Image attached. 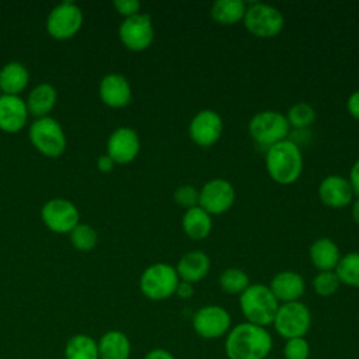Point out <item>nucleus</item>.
<instances>
[{
    "mask_svg": "<svg viewBox=\"0 0 359 359\" xmlns=\"http://www.w3.org/2000/svg\"><path fill=\"white\" fill-rule=\"evenodd\" d=\"M272 342L266 327L243 321L226 334L224 353L227 359H265L272 349Z\"/></svg>",
    "mask_w": 359,
    "mask_h": 359,
    "instance_id": "obj_1",
    "label": "nucleus"
},
{
    "mask_svg": "<svg viewBox=\"0 0 359 359\" xmlns=\"http://www.w3.org/2000/svg\"><path fill=\"white\" fill-rule=\"evenodd\" d=\"M265 165L271 178L282 185L297 181L303 171V154L290 139L280 140L265 151Z\"/></svg>",
    "mask_w": 359,
    "mask_h": 359,
    "instance_id": "obj_2",
    "label": "nucleus"
},
{
    "mask_svg": "<svg viewBox=\"0 0 359 359\" xmlns=\"http://www.w3.org/2000/svg\"><path fill=\"white\" fill-rule=\"evenodd\" d=\"M279 304L269 286L262 283H250L238 296V306L245 321L261 327H268L273 323Z\"/></svg>",
    "mask_w": 359,
    "mask_h": 359,
    "instance_id": "obj_3",
    "label": "nucleus"
},
{
    "mask_svg": "<svg viewBox=\"0 0 359 359\" xmlns=\"http://www.w3.org/2000/svg\"><path fill=\"white\" fill-rule=\"evenodd\" d=\"M290 132V125L279 111L265 109L257 112L248 122L250 136L259 144L266 149L272 144L287 139Z\"/></svg>",
    "mask_w": 359,
    "mask_h": 359,
    "instance_id": "obj_4",
    "label": "nucleus"
},
{
    "mask_svg": "<svg viewBox=\"0 0 359 359\" xmlns=\"http://www.w3.org/2000/svg\"><path fill=\"white\" fill-rule=\"evenodd\" d=\"M311 311L300 300L280 303L273 318V328L276 334L285 339L306 337L311 327Z\"/></svg>",
    "mask_w": 359,
    "mask_h": 359,
    "instance_id": "obj_5",
    "label": "nucleus"
},
{
    "mask_svg": "<svg viewBox=\"0 0 359 359\" xmlns=\"http://www.w3.org/2000/svg\"><path fill=\"white\" fill-rule=\"evenodd\" d=\"M180 282L177 269L165 262L147 266L139 280L142 293L150 300H165L175 294Z\"/></svg>",
    "mask_w": 359,
    "mask_h": 359,
    "instance_id": "obj_6",
    "label": "nucleus"
},
{
    "mask_svg": "<svg viewBox=\"0 0 359 359\" xmlns=\"http://www.w3.org/2000/svg\"><path fill=\"white\" fill-rule=\"evenodd\" d=\"M192 328L203 339H217L230 331L231 316L222 306L206 304L194 313Z\"/></svg>",
    "mask_w": 359,
    "mask_h": 359,
    "instance_id": "obj_7",
    "label": "nucleus"
},
{
    "mask_svg": "<svg viewBox=\"0 0 359 359\" xmlns=\"http://www.w3.org/2000/svg\"><path fill=\"white\" fill-rule=\"evenodd\" d=\"M245 28L255 36L271 38L278 35L285 24L283 14L266 3H254L247 7L244 14Z\"/></svg>",
    "mask_w": 359,
    "mask_h": 359,
    "instance_id": "obj_8",
    "label": "nucleus"
},
{
    "mask_svg": "<svg viewBox=\"0 0 359 359\" xmlns=\"http://www.w3.org/2000/svg\"><path fill=\"white\" fill-rule=\"evenodd\" d=\"M29 139L32 144L45 156L57 157L66 147V136L60 123L50 118H38L29 128Z\"/></svg>",
    "mask_w": 359,
    "mask_h": 359,
    "instance_id": "obj_9",
    "label": "nucleus"
},
{
    "mask_svg": "<svg viewBox=\"0 0 359 359\" xmlns=\"http://www.w3.org/2000/svg\"><path fill=\"white\" fill-rule=\"evenodd\" d=\"M83 24V13L74 1H63L53 7L46 20L48 32L57 38L66 39L73 36Z\"/></svg>",
    "mask_w": 359,
    "mask_h": 359,
    "instance_id": "obj_10",
    "label": "nucleus"
},
{
    "mask_svg": "<svg viewBox=\"0 0 359 359\" xmlns=\"http://www.w3.org/2000/svg\"><path fill=\"white\" fill-rule=\"evenodd\" d=\"M236 192L224 178H212L199 189V206L209 215H220L234 203Z\"/></svg>",
    "mask_w": 359,
    "mask_h": 359,
    "instance_id": "obj_11",
    "label": "nucleus"
},
{
    "mask_svg": "<svg viewBox=\"0 0 359 359\" xmlns=\"http://www.w3.org/2000/svg\"><path fill=\"white\" fill-rule=\"evenodd\" d=\"M119 38L122 43L132 50L149 48L154 39V28L150 15L139 13L126 17L119 25Z\"/></svg>",
    "mask_w": 359,
    "mask_h": 359,
    "instance_id": "obj_12",
    "label": "nucleus"
},
{
    "mask_svg": "<svg viewBox=\"0 0 359 359\" xmlns=\"http://www.w3.org/2000/svg\"><path fill=\"white\" fill-rule=\"evenodd\" d=\"M43 223L56 233L72 231L79 224V210L67 199L55 198L48 201L41 210Z\"/></svg>",
    "mask_w": 359,
    "mask_h": 359,
    "instance_id": "obj_13",
    "label": "nucleus"
},
{
    "mask_svg": "<svg viewBox=\"0 0 359 359\" xmlns=\"http://www.w3.org/2000/svg\"><path fill=\"white\" fill-rule=\"evenodd\" d=\"M223 130L222 116L213 109L199 111L189 122L188 132L191 139L202 147H209L219 140Z\"/></svg>",
    "mask_w": 359,
    "mask_h": 359,
    "instance_id": "obj_14",
    "label": "nucleus"
},
{
    "mask_svg": "<svg viewBox=\"0 0 359 359\" xmlns=\"http://www.w3.org/2000/svg\"><path fill=\"white\" fill-rule=\"evenodd\" d=\"M140 150V140L135 129L121 126L115 129L107 142V154L119 164L132 161Z\"/></svg>",
    "mask_w": 359,
    "mask_h": 359,
    "instance_id": "obj_15",
    "label": "nucleus"
},
{
    "mask_svg": "<svg viewBox=\"0 0 359 359\" xmlns=\"http://www.w3.org/2000/svg\"><path fill=\"white\" fill-rule=\"evenodd\" d=\"M318 196L321 202L330 208H342L352 202L353 191L348 178L331 174L323 178L318 185Z\"/></svg>",
    "mask_w": 359,
    "mask_h": 359,
    "instance_id": "obj_16",
    "label": "nucleus"
},
{
    "mask_svg": "<svg viewBox=\"0 0 359 359\" xmlns=\"http://www.w3.org/2000/svg\"><path fill=\"white\" fill-rule=\"evenodd\" d=\"M269 289L279 303H289L300 300L304 294L306 283L300 273L294 271H280L271 279Z\"/></svg>",
    "mask_w": 359,
    "mask_h": 359,
    "instance_id": "obj_17",
    "label": "nucleus"
},
{
    "mask_svg": "<svg viewBox=\"0 0 359 359\" xmlns=\"http://www.w3.org/2000/svg\"><path fill=\"white\" fill-rule=\"evenodd\" d=\"M101 100L114 108L125 107L132 98V88L125 76L119 73H109L104 76L100 83Z\"/></svg>",
    "mask_w": 359,
    "mask_h": 359,
    "instance_id": "obj_18",
    "label": "nucleus"
},
{
    "mask_svg": "<svg viewBox=\"0 0 359 359\" xmlns=\"http://www.w3.org/2000/svg\"><path fill=\"white\" fill-rule=\"evenodd\" d=\"M28 116L27 104L18 95L3 94L0 97V128L6 132L20 130Z\"/></svg>",
    "mask_w": 359,
    "mask_h": 359,
    "instance_id": "obj_19",
    "label": "nucleus"
},
{
    "mask_svg": "<svg viewBox=\"0 0 359 359\" xmlns=\"http://www.w3.org/2000/svg\"><path fill=\"white\" fill-rule=\"evenodd\" d=\"M175 269L181 280L196 283L208 275L210 269V258L201 250H192L180 258Z\"/></svg>",
    "mask_w": 359,
    "mask_h": 359,
    "instance_id": "obj_20",
    "label": "nucleus"
},
{
    "mask_svg": "<svg viewBox=\"0 0 359 359\" xmlns=\"http://www.w3.org/2000/svg\"><path fill=\"white\" fill-rule=\"evenodd\" d=\"M100 359H129L132 352L130 339L119 330H109L97 341Z\"/></svg>",
    "mask_w": 359,
    "mask_h": 359,
    "instance_id": "obj_21",
    "label": "nucleus"
},
{
    "mask_svg": "<svg viewBox=\"0 0 359 359\" xmlns=\"http://www.w3.org/2000/svg\"><path fill=\"white\" fill-rule=\"evenodd\" d=\"M309 257L318 271H334L341 258V252L331 238L321 237L310 245Z\"/></svg>",
    "mask_w": 359,
    "mask_h": 359,
    "instance_id": "obj_22",
    "label": "nucleus"
},
{
    "mask_svg": "<svg viewBox=\"0 0 359 359\" xmlns=\"http://www.w3.org/2000/svg\"><path fill=\"white\" fill-rule=\"evenodd\" d=\"M181 224L187 236L194 240H202L206 238L212 230V215H209L198 205L187 209L182 216Z\"/></svg>",
    "mask_w": 359,
    "mask_h": 359,
    "instance_id": "obj_23",
    "label": "nucleus"
},
{
    "mask_svg": "<svg viewBox=\"0 0 359 359\" xmlns=\"http://www.w3.org/2000/svg\"><path fill=\"white\" fill-rule=\"evenodd\" d=\"M29 80L27 67L20 62H8L0 70V88L4 94L17 95Z\"/></svg>",
    "mask_w": 359,
    "mask_h": 359,
    "instance_id": "obj_24",
    "label": "nucleus"
},
{
    "mask_svg": "<svg viewBox=\"0 0 359 359\" xmlns=\"http://www.w3.org/2000/svg\"><path fill=\"white\" fill-rule=\"evenodd\" d=\"M56 90L49 83L38 84L28 95L27 98V109L32 115L42 118L46 116V114L53 108L56 102Z\"/></svg>",
    "mask_w": 359,
    "mask_h": 359,
    "instance_id": "obj_25",
    "label": "nucleus"
},
{
    "mask_svg": "<svg viewBox=\"0 0 359 359\" xmlns=\"http://www.w3.org/2000/svg\"><path fill=\"white\" fill-rule=\"evenodd\" d=\"M65 359H100L97 341L87 334L70 337L65 345Z\"/></svg>",
    "mask_w": 359,
    "mask_h": 359,
    "instance_id": "obj_26",
    "label": "nucleus"
},
{
    "mask_svg": "<svg viewBox=\"0 0 359 359\" xmlns=\"http://www.w3.org/2000/svg\"><path fill=\"white\" fill-rule=\"evenodd\" d=\"M247 6L243 0H216L212 4L210 15L215 21L230 25L244 18Z\"/></svg>",
    "mask_w": 359,
    "mask_h": 359,
    "instance_id": "obj_27",
    "label": "nucleus"
},
{
    "mask_svg": "<svg viewBox=\"0 0 359 359\" xmlns=\"http://www.w3.org/2000/svg\"><path fill=\"white\" fill-rule=\"evenodd\" d=\"M334 271L341 283L359 287V252L352 251L342 255Z\"/></svg>",
    "mask_w": 359,
    "mask_h": 359,
    "instance_id": "obj_28",
    "label": "nucleus"
},
{
    "mask_svg": "<svg viewBox=\"0 0 359 359\" xmlns=\"http://www.w3.org/2000/svg\"><path fill=\"white\" fill-rule=\"evenodd\" d=\"M219 285L224 293L240 296L250 286V278L243 269L231 266L220 273Z\"/></svg>",
    "mask_w": 359,
    "mask_h": 359,
    "instance_id": "obj_29",
    "label": "nucleus"
},
{
    "mask_svg": "<svg viewBox=\"0 0 359 359\" xmlns=\"http://www.w3.org/2000/svg\"><path fill=\"white\" fill-rule=\"evenodd\" d=\"M286 119L294 129H307L316 119V111L307 102H296L286 112Z\"/></svg>",
    "mask_w": 359,
    "mask_h": 359,
    "instance_id": "obj_30",
    "label": "nucleus"
},
{
    "mask_svg": "<svg viewBox=\"0 0 359 359\" xmlns=\"http://www.w3.org/2000/svg\"><path fill=\"white\" fill-rule=\"evenodd\" d=\"M341 282L335 273V271H318V273L313 278V289L318 296L328 297L332 296Z\"/></svg>",
    "mask_w": 359,
    "mask_h": 359,
    "instance_id": "obj_31",
    "label": "nucleus"
},
{
    "mask_svg": "<svg viewBox=\"0 0 359 359\" xmlns=\"http://www.w3.org/2000/svg\"><path fill=\"white\" fill-rule=\"evenodd\" d=\"M70 240L76 248L81 251H88L97 244V233L91 226L79 223L70 231Z\"/></svg>",
    "mask_w": 359,
    "mask_h": 359,
    "instance_id": "obj_32",
    "label": "nucleus"
},
{
    "mask_svg": "<svg viewBox=\"0 0 359 359\" xmlns=\"http://www.w3.org/2000/svg\"><path fill=\"white\" fill-rule=\"evenodd\" d=\"M285 359H309L310 356V344L304 337L286 339L282 349Z\"/></svg>",
    "mask_w": 359,
    "mask_h": 359,
    "instance_id": "obj_33",
    "label": "nucleus"
},
{
    "mask_svg": "<svg viewBox=\"0 0 359 359\" xmlns=\"http://www.w3.org/2000/svg\"><path fill=\"white\" fill-rule=\"evenodd\" d=\"M174 201L187 209H191L194 206H198L199 203V189H196L194 185L184 184L180 185L174 191Z\"/></svg>",
    "mask_w": 359,
    "mask_h": 359,
    "instance_id": "obj_34",
    "label": "nucleus"
},
{
    "mask_svg": "<svg viewBox=\"0 0 359 359\" xmlns=\"http://www.w3.org/2000/svg\"><path fill=\"white\" fill-rule=\"evenodd\" d=\"M114 6L121 14L126 17L139 14V10H140V3L137 0H115Z\"/></svg>",
    "mask_w": 359,
    "mask_h": 359,
    "instance_id": "obj_35",
    "label": "nucleus"
},
{
    "mask_svg": "<svg viewBox=\"0 0 359 359\" xmlns=\"http://www.w3.org/2000/svg\"><path fill=\"white\" fill-rule=\"evenodd\" d=\"M351 187H352V191H353V195L358 196L359 199V158L353 163V165L351 167V171H349V178H348Z\"/></svg>",
    "mask_w": 359,
    "mask_h": 359,
    "instance_id": "obj_36",
    "label": "nucleus"
},
{
    "mask_svg": "<svg viewBox=\"0 0 359 359\" xmlns=\"http://www.w3.org/2000/svg\"><path fill=\"white\" fill-rule=\"evenodd\" d=\"M175 294L180 299L192 297L194 296V283H189V282H185V280L180 279V282L177 285V289H175Z\"/></svg>",
    "mask_w": 359,
    "mask_h": 359,
    "instance_id": "obj_37",
    "label": "nucleus"
},
{
    "mask_svg": "<svg viewBox=\"0 0 359 359\" xmlns=\"http://www.w3.org/2000/svg\"><path fill=\"white\" fill-rule=\"evenodd\" d=\"M346 108H348V112L359 119V90L353 91L349 97H348V101H346Z\"/></svg>",
    "mask_w": 359,
    "mask_h": 359,
    "instance_id": "obj_38",
    "label": "nucleus"
},
{
    "mask_svg": "<svg viewBox=\"0 0 359 359\" xmlns=\"http://www.w3.org/2000/svg\"><path fill=\"white\" fill-rule=\"evenodd\" d=\"M143 359H175V358L170 351L164 348H153L149 352H146Z\"/></svg>",
    "mask_w": 359,
    "mask_h": 359,
    "instance_id": "obj_39",
    "label": "nucleus"
},
{
    "mask_svg": "<svg viewBox=\"0 0 359 359\" xmlns=\"http://www.w3.org/2000/svg\"><path fill=\"white\" fill-rule=\"evenodd\" d=\"M115 161L108 156V154H102L97 158V167L101 171H111L114 168Z\"/></svg>",
    "mask_w": 359,
    "mask_h": 359,
    "instance_id": "obj_40",
    "label": "nucleus"
},
{
    "mask_svg": "<svg viewBox=\"0 0 359 359\" xmlns=\"http://www.w3.org/2000/svg\"><path fill=\"white\" fill-rule=\"evenodd\" d=\"M352 217L359 224V199H356L352 205Z\"/></svg>",
    "mask_w": 359,
    "mask_h": 359,
    "instance_id": "obj_41",
    "label": "nucleus"
},
{
    "mask_svg": "<svg viewBox=\"0 0 359 359\" xmlns=\"http://www.w3.org/2000/svg\"><path fill=\"white\" fill-rule=\"evenodd\" d=\"M1 95H3V94H1V88H0V97H1Z\"/></svg>",
    "mask_w": 359,
    "mask_h": 359,
    "instance_id": "obj_42",
    "label": "nucleus"
}]
</instances>
